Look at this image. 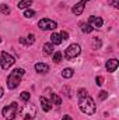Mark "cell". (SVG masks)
Wrapping results in <instances>:
<instances>
[{
    "mask_svg": "<svg viewBox=\"0 0 119 120\" xmlns=\"http://www.w3.org/2000/svg\"><path fill=\"white\" fill-rule=\"evenodd\" d=\"M107 98H108V92L101 91V92H99V99H107Z\"/></svg>",
    "mask_w": 119,
    "mask_h": 120,
    "instance_id": "27",
    "label": "cell"
},
{
    "mask_svg": "<svg viewBox=\"0 0 119 120\" xmlns=\"http://www.w3.org/2000/svg\"><path fill=\"white\" fill-rule=\"evenodd\" d=\"M24 73H25L24 68H16V70H13L8 74V77H7V88L8 90L17 88L20 85V82H21V78H23Z\"/></svg>",
    "mask_w": 119,
    "mask_h": 120,
    "instance_id": "1",
    "label": "cell"
},
{
    "mask_svg": "<svg viewBox=\"0 0 119 120\" xmlns=\"http://www.w3.org/2000/svg\"><path fill=\"white\" fill-rule=\"evenodd\" d=\"M81 1H83V3H84V4H86V3H87V1H88V0H81Z\"/></svg>",
    "mask_w": 119,
    "mask_h": 120,
    "instance_id": "32",
    "label": "cell"
},
{
    "mask_svg": "<svg viewBox=\"0 0 119 120\" xmlns=\"http://www.w3.org/2000/svg\"><path fill=\"white\" fill-rule=\"evenodd\" d=\"M112 6H114L115 8H118L119 7V0H112Z\"/></svg>",
    "mask_w": 119,
    "mask_h": 120,
    "instance_id": "29",
    "label": "cell"
},
{
    "mask_svg": "<svg viewBox=\"0 0 119 120\" xmlns=\"http://www.w3.org/2000/svg\"><path fill=\"white\" fill-rule=\"evenodd\" d=\"M101 48V41L98 38H94L92 39V49H99Z\"/></svg>",
    "mask_w": 119,
    "mask_h": 120,
    "instance_id": "21",
    "label": "cell"
},
{
    "mask_svg": "<svg viewBox=\"0 0 119 120\" xmlns=\"http://www.w3.org/2000/svg\"><path fill=\"white\" fill-rule=\"evenodd\" d=\"M35 15V11L34 10H25L24 11V17H27V18H32Z\"/></svg>",
    "mask_w": 119,
    "mask_h": 120,
    "instance_id": "24",
    "label": "cell"
},
{
    "mask_svg": "<svg viewBox=\"0 0 119 120\" xmlns=\"http://www.w3.org/2000/svg\"><path fill=\"white\" fill-rule=\"evenodd\" d=\"M79 106H80V110L86 115H94L97 112V106H95V102L90 98L88 95L84 96V98H79Z\"/></svg>",
    "mask_w": 119,
    "mask_h": 120,
    "instance_id": "2",
    "label": "cell"
},
{
    "mask_svg": "<svg viewBox=\"0 0 119 120\" xmlns=\"http://www.w3.org/2000/svg\"><path fill=\"white\" fill-rule=\"evenodd\" d=\"M77 95H79V98H84V96H87L88 94H87V91L84 90V88H80V90L77 91Z\"/></svg>",
    "mask_w": 119,
    "mask_h": 120,
    "instance_id": "25",
    "label": "cell"
},
{
    "mask_svg": "<svg viewBox=\"0 0 119 120\" xmlns=\"http://www.w3.org/2000/svg\"><path fill=\"white\" fill-rule=\"evenodd\" d=\"M51 103H55V105H62V99H60V96H58L56 94H51Z\"/></svg>",
    "mask_w": 119,
    "mask_h": 120,
    "instance_id": "17",
    "label": "cell"
},
{
    "mask_svg": "<svg viewBox=\"0 0 119 120\" xmlns=\"http://www.w3.org/2000/svg\"><path fill=\"white\" fill-rule=\"evenodd\" d=\"M10 7L7 6V4H0V13H3V14H10Z\"/></svg>",
    "mask_w": 119,
    "mask_h": 120,
    "instance_id": "20",
    "label": "cell"
},
{
    "mask_svg": "<svg viewBox=\"0 0 119 120\" xmlns=\"http://www.w3.org/2000/svg\"><path fill=\"white\" fill-rule=\"evenodd\" d=\"M35 70H36L38 73L45 74V73H48V71H49V66H48V64H45V63H36V64H35Z\"/></svg>",
    "mask_w": 119,
    "mask_h": 120,
    "instance_id": "13",
    "label": "cell"
},
{
    "mask_svg": "<svg viewBox=\"0 0 119 120\" xmlns=\"http://www.w3.org/2000/svg\"><path fill=\"white\" fill-rule=\"evenodd\" d=\"M80 52H81L80 45H79V43H71V45L64 50V57L67 60H71V59H74V57H77V56L80 55Z\"/></svg>",
    "mask_w": 119,
    "mask_h": 120,
    "instance_id": "4",
    "label": "cell"
},
{
    "mask_svg": "<svg viewBox=\"0 0 119 120\" xmlns=\"http://www.w3.org/2000/svg\"><path fill=\"white\" fill-rule=\"evenodd\" d=\"M31 106H32V105H28V106L25 108V112H24V120H30V119H32V117L35 116V108L31 109Z\"/></svg>",
    "mask_w": 119,
    "mask_h": 120,
    "instance_id": "10",
    "label": "cell"
},
{
    "mask_svg": "<svg viewBox=\"0 0 119 120\" xmlns=\"http://www.w3.org/2000/svg\"><path fill=\"white\" fill-rule=\"evenodd\" d=\"M88 24L92 27V28H101L102 27V24H104V21H102V18L101 17H95V15H91L88 20Z\"/></svg>",
    "mask_w": 119,
    "mask_h": 120,
    "instance_id": "7",
    "label": "cell"
},
{
    "mask_svg": "<svg viewBox=\"0 0 119 120\" xmlns=\"http://www.w3.org/2000/svg\"><path fill=\"white\" fill-rule=\"evenodd\" d=\"M0 66H1V59H0Z\"/></svg>",
    "mask_w": 119,
    "mask_h": 120,
    "instance_id": "33",
    "label": "cell"
},
{
    "mask_svg": "<svg viewBox=\"0 0 119 120\" xmlns=\"http://www.w3.org/2000/svg\"><path fill=\"white\" fill-rule=\"evenodd\" d=\"M60 38H62V41H66V39H69V34L66 31H62L60 32Z\"/></svg>",
    "mask_w": 119,
    "mask_h": 120,
    "instance_id": "26",
    "label": "cell"
},
{
    "mask_svg": "<svg viewBox=\"0 0 119 120\" xmlns=\"http://www.w3.org/2000/svg\"><path fill=\"white\" fill-rule=\"evenodd\" d=\"M3 94H4V91H3V88H1V87H0V98L3 96Z\"/></svg>",
    "mask_w": 119,
    "mask_h": 120,
    "instance_id": "31",
    "label": "cell"
},
{
    "mask_svg": "<svg viewBox=\"0 0 119 120\" xmlns=\"http://www.w3.org/2000/svg\"><path fill=\"white\" fill-rule=\"evenodd\" d=\"M32 1H34V0H20V3H18V8H23V10L28 8L31 4H32Z\"/></svg>",
    "mask_w": 119,
    "mask_h": 120,
    "instance_id": "15",
    "label": "cell"
},
{
    "mask_svg": "<svg viewBox=\"0 0 119 120\" xmlns=\"http://www.w3.org/2000/svg\"><path fill=\"white\" fill-rule=\"evenodd\" d=\"M0 59H1V68L3 70H7V68H10L14 63H16V59L10 55V53H7V52H1V56H0Z\"/></svg>",
    "mask_w": 119,
    "mask_h": 120,
    "instance_id": "5",
    "label": "cell"
},
{
    "mask_svg": "<svg viewBox=\"0 0 119 120\" xmlns=\"http://www.w3.org/2000/svg\"><path fill=\"white\" fill-rule=\"evenodd\" d=\"M39 101H41V106H42V109L45 110V112H49L51 109H52V103H51V101H48L46 98H39Z\"/></svg>",
    "mask_w": 119,
    "mask_h": 120,
    "instance_id": "12",
    "label": "cell"
},
{
    "mask_svg": "<svg viewBox=\"0 0 119 120\" xmlns=\"http://www.w3.org/2000/svg\"><path fill=\"white\" fill-rule=\"evenodd\" d=\"M102 81H104V78H102V77H97V78H95L97 85H102Z\"/></svg>",
    "mask_w": 119,
    "mask_h": 120,
    "instance_id": "28",
    "label": "cell"
},
{
    "mask_svg": "<svg viewBox=\"0 0 119 120\" xmlns=\"http://www.w3.org/2000/svg\"><path fill=\"white\" fill-rule=\"evenodd\" d=\"M51 43H52V45H60V43H62L60 34H52V36H51Z\"/></svg>",
    "mask_w": 119,
    "mask_h": 120,
    "instance_id": "14",
    "label": "cell"
},
{
    "mask_svg": "<svg viewBox=\"0 0 119 120\" xmlns=\"http://www.w3.org/2000/svg\"><path fill=\"white\" fill-rule=\"evenodd\" d=\"M83 10H84V3H83V1H79V3L74 4L73 8H71V11H73L74 15H80V14L83 13Z\"/></svg>",
    "mask_w": 119,
    "mask_h": 120,
    "instance_id": "9",
    "label": "cell"
},
{
    "mask_svg": "<svg viewBox=\"0 0 119 120\" xmlns=\"http://www.w3.org/2000/svg\"><path fill=\"white\" fill-rule=\"evenodd\" d=\"M31 98V94L30 92H27V91H24V92H21V99L24 101V102H28Z\"/></svg>",
    "mask_w": 119,
    "mask_h": 120,
    "instance_id": "22",
    "label": "cell"
},
{
    "mask_svg": "<svg viewBox=\"0 0 119 120\" xmlns=\"http://www.w3.org/2000/svg\"><path fill=\"white\" fill-rule=\"evenodd\" d=\"M118 64H119V61L116 59H111V60H108V61H107L105 67H107L108 73H114V71L118 68Z\"/></svg>",
    "mask_w": 119,
    "mask_h": 120,
    "instance_id": "8",
    "label": "cell"
},
{
    "mask_svg": "<svg viewBox=\"0 0 119 120\" xmlns=\"http://www.w3.org/2000/svg\"><path fill=\"white\" fill-rule=\"evenodd\" d=\"M44 53L45 55H52L53 53V45L52 43H45L44 45Z\"/></svg>",
    "mask_w": 119,
    "mask_h": 120,
    "instance_id": "18",
    "label": "cell"
},
{
    "mask_svg": "<svg viewBox=\"0 0 119 120\" xmlns=\"http://www.w3.org/2000/svg\"><path fill=\"white\" fill-rule=\"evenodd\" d=\"M56 27H58L56 21H52V20H49V18H42V20H39V22H38V28L42 30V31H53Z\"/></svg>",
    "mask_w": 119,
    "mask_h": 120,
    "instance_id": "6",
    "label": "cell"
},
{
    "mask_svg": "<svg viewBox=\"0 0 119 120\" xmlns=\"http://www.w3.org/2000/svg\"><path fill=\"white\" fill-rule=\"evenodd\" d=\"M20 42H21L23 45L30 46V45H32V43L35 42V35H34V34H30V35L25 36V38H20Z\"/></svg>",
    "mask_w": 119,
    "mask_h": 120,
    "instance_id": "11",
    "label": "cell"
},
{
    "mask_svg": "<svg viewBox=\"0 0 119 120\" xmlns=\"http://www.w3.org/2000/svg\"><path fill=\"white\" fill-rule=\"evenodd\" d=\"M20 110H21V109H20L18 103H17V102H13V103H10V105H7V106L3 108L1 115L4 116L6 120H14L16 116L20 113Z\"/></svg>",
    "mask_w": 119,
    "mask_h": 120,
    "instance_id": "3",
    "label": "cell"
},
{
    "mask_svg": "<svg viewBox=\"0 0 119 120\" xmlns=\"http://www.w3.org/2000/svg\"><path fill=\"white\" fill-rule=\"evenodd\" d=\"M92 30H94V28H92L90 24H84V22L81 24V31H83V32H86V34H90V32H91Z\"/></svg>",
    "mask_w": 119,
    "mask_h": 120,
    "instance_id": "19",
    "label": "cell"
},
{
    "mask_svg": "<svg viewBox=\"0 0 119 120\" xmlns=\"http://www.w3.org/2000/svg\"><path fill=\"white\" fill-rule=\"evenodd\" d=\"M62 56H63L62 52H55V53H53V61H55V63H59L60 60H62Z\"/></svg>",
    "mask_w": 119,
    "mask_h": 120,
    "instance_id": "23",
    "label": "cell"
},
{
    "mask_svg": "<svg viewBox=\"0 0 119 120\" xmlns=\"http://www.w3.org/2000/svg\"><path fill=\"white\" fill-rule=\"evenodd\" d=\"M62 120H73V117L71 116H69V115H66V116H63V119Z\"/></svg>",
    "mask_w": 119,
    "mask_h": 120,
    "instance_id": "30",
    "label": "cell"
},
{
    "mask_svg": "<svg viewBox=\"0 0 119 120\" xmlns=\"http://www.w3.org/2000/svg\"><path fill=\"white\" fill-rule=\"evenodd\" d=\"M73 74H74V70H73V68H64V70L62 71V77H63V78H71Z\"/></svg>",
    "mask_w": 119,
    "mask_h": 120,
    "instance_id": "16",
    "label": "cell"
}]
</instances>
